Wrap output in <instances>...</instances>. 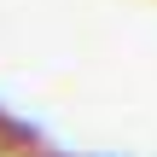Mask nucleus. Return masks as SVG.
<instances>
[]
</instances>
